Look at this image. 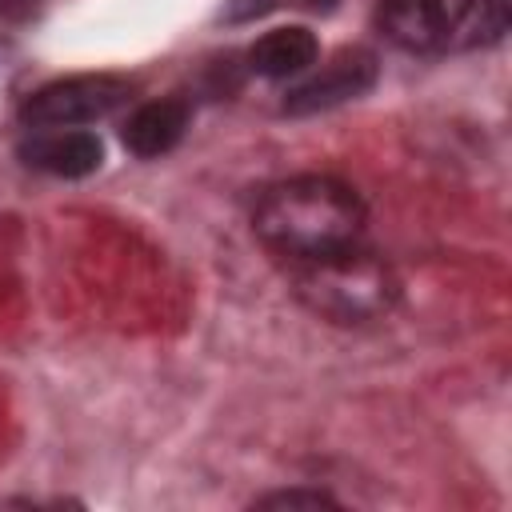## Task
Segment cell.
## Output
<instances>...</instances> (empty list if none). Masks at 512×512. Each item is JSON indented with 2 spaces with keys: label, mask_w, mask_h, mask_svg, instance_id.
I'll use <instances>...</instances> for the list:
<instances>
[{
  "label": "cell",
  "mask_w": 512,
  "mask_h": 512,
  "mask_svg": "<svg viewBox=\"0 0 512 512\" xmlns=\"http://www.w3.org/2000/svg\"><path fill=\"white\" fill-rule=\"evenodd\" d=\"M380 32L404 52H428L448 40V16L440 0H380Z\"/></svg>",
  "instance_id": "5b68a950"
},
{
  "label": "cell",
  "mask_w": 512,
  "mask_h": 512,
  "mask_svg": "<svg viewBox=\"0 0 512 512\" xmlns=\"http://www.w3.org/2000/svg\"><path fill=\"white\" fill-rule=\"evenodd\" d=\"M20 156L32 164V168H40V172H52V176H88V172H96L100 168V160H104V148H100V140L92 136V132H44V136H32L24 148H20Z\"/></svg>",
  "instance_id": "8992f818"
},
{
  "label": "cell",
  "mask_w": 512,
  "mask_h": 512,
  "mask_svg": "<svg viewBox=\"0 0 512 512\" xmlns=\"http://www.w3.org/2000/svg\"><path fill=\"white\" fill-rule=\"evenodd\" d=\"M316 56H320V44L308 28H276L252 44L248 64H252V72L280 80V76H296L308 64H316Z\"/></svg>",
  "instance_id": "ba28073f"
},
{
  "label": "cell",
  "mask_w": 512,
  "mask_h": 512,
  "mask_svg": "<svg viewBox=\"0 0 512 512\" xmlns=\"http://www.w3.org/2000/svg\"><path fill=\"white\" fill-rule=\"evenodd\" d=\"M188 128V104L184 100H152L140 104L124 124V144L136 156H160L168 152Z\"/></svg>",
  "instance_id": "52a82bcc"
},
{
  "label": "cell",
  "mask_w": 512,
  "mask_h": 512,
  "mask_svg": "<svg viewBox=\"0 0 512 512\" xmlns=\"http://www.w3.org/2000/svg\"><path fill=\"white\" fill-rule=\"evenodd\" d=\"M308 4H316V8H332L336 0H308Z\"/></svg>",
  "instance_id": "8fae6325"
},
{
  "label": "cell",
  "mask_w": 512,
  "mask_h": 512,
  "mask_svg": "<svg viewBox=\"0 0 512 512\" xmlns=\"http://www.w3.org/2000/svg\"><path fill=\"white\" fill-rule=\"evenodd\" d=\"M260 508H336V500L320 488H288V492L260 496Z\"/></svg>",
  "instance_id": "30bf717a"
},
{
  "label": "cell",
  "mask_w": 512,
  "mask_h": 512,
  "mask_svg": "<svg viewBox=\"0 0 512 512\" xmlns=\"http://www.w3.org/2000/svg\"><path fill=\"white\" fill-rule=\"evenodd\" d=\"M252 224L272 252L308 260L356 244L364 228V204L332 176H292L260 196Z\"/></svg>",
  "instance_id": "6da1fadb"
},
{
  "label": "cell",
  "mask_w": 512,
  "mask_h": 512,
  "mask_svg": "<svg viewBox=\"0 0 512 512\" xmlns=\"http://www.w3.org/2000/svg\"><path fill=\"white\" fill-rule=\"evenodd\" d=\"M376 84V56L368 48H340L316 76H308L300 88L288 92L284 108L292 116L304 112H320V108H336L360 92H368Z\"/></svg>",
  "instance_id": "277c9868"
},
{
  "label": "cell",
  "mask_w": 512,
  "mask_h": 512,
  "mask_svg": "<svg viewBox=\"0 0 512 512\" xmlns=\"http://www.w3.org/2000/svg\"><path fill=\"white\" fill-rule=\"evenodd\" d=\"M292 284L296 296L336 324H364L392 308L396 300V276L384 260L372 252H360L356 244L308 260H292Z\"/></svg>",
  "instance_id": "7a4b0ae2"
},
{
  "label": "cell",
  "mask_w": 512,
  "mask_h": 512,
  "mask_svg": "<svg viewBox=\"0 0 512 512\" xmlns=\"http://www.w3.org/2000/svg\"><path fill=\"white\" fill-rule=\"evenodd\" d=\"M508 32V0H464L452 40L460 48H476V44H496Z\"/></svg>",
  "instance_id": "9c48e42d"
},
{
  "label": "cell",
  "mask_w": 512,
  "mask_h": 512,
  "mask_svg": "<svg viewBox=\"0 0 512 512\" xmlns=\"http://www.w3.org/2000/svg\"><path fill=\"white\" fill-rule=\"evenodd\" d=\"M124 96L128 84L116 76H68L28 96L24 120L36 128H72L108 116L116 104H124Z\"/></svg>",
  "instance_id": "3957f363"
}]
</instances>
